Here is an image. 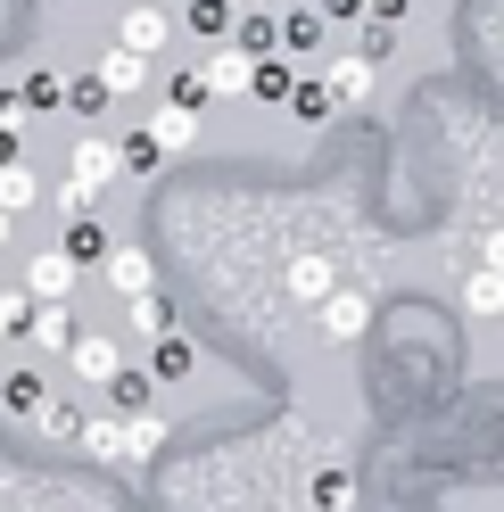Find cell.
Listing matches in <instances>:
<instances>
[{
    "instance_id": "32",
    "label": "cell",
    "mask_w": 504,
    "mask_h": 512,
    "mask_svg": "<svg viewBox=\"0 0 504 512\" xmlns=\"http://www.w3.org/2000/svg\"><path fill=\"white\" fill-rule=\"evenodd\" d=\"M50 100H58V75L34 67V75H25V108H50Z\"/></svg>"
},
{
    "instance_id": "19",
    "label": "cell",
    "mask_w": 504,
    "mask_h": 512,
    "mask_svg": "<svg viewBox=\"0 0 504 512\" xmlns=\"http://www.w3.org/2000/svg\"><path fill=\"white\" fill-rule=\"evenodd\" d=\"M290 91H298V67H290V58H257V91H248V100L290 108Z\"/></svg>"
},
{
    "instance_id": "8",
    "label": "cell",
    "mask_w": 504,
    "mask_h": 512,
    "mask_svg": "<svg viewBox=\"0 0 504 512\" xmlns=\"http://www.w3.org/2000/svg\"><path fill=\"white\" fill-rule=\"evenodd\" d=\"M91 83H100V91H108V100H133V91H149V58L116 42V50L100 58V67H91Z\"/></svg>"
},
{
    "instance_id": "20",
    "label": "cell",
    "mask_w": 504,
    "mask_h": 512,
    "mask_svg": "<svg viewBox=\"0 0 504 512\" xmlns=\"http://www.w3.org/2000/svg\"><path fill=\"white\" fill-rule=\"evenodd\" d=\"M25 339H34V347H50V356H67V347H75V306H42Z\"/></svg>"
},
{
    "instance_id": "31",
    "label": "cell",
    "mask_w": 504,
    "mask_h": 512,
    "mask_svg": "<svg viewBox=\"0 0 504 512\" xmlns=\"http://www.w3.org/2000/svg\"><path fill=\"white\" fill-rule=\"evenodd\" d=\"M215 91H207V75H174V108H207Z\"/></svg>"
},
{
    "instance_id": "23",
    "label": "cell",
    "mask_w": 504,
    "mask_h": 512,
    "mask_svg": "<svg viewBox=\"0 0 504 512\" xmlns=\"http://www.w3.org/2000/svg\"><path fill=\"white\" fill-rule=\"evenodd\" d=\"M42 397H50V389H42L34 372H9V380H0V405H9L17 422H34V405H42Z\"/></svg>"
},
{
    "instance_id": "39",
    "label": "cell",
    "mask_w": 504,
    "mask_h": 512,
    "mask_svg": "<svg viewBox=\"0 0 504 512\" xmlns=\"http://www.w3.org/2000/svg\"><path fill=\"white\" fill-rule=\"evenodd\" d=\"M248 9H290V0H248Z\"/></svg>"
},
{
    "instance_id": "25",
    "label": "cell",
    "mask_w": 504,
    "mask_h": 512,
    "mask_svg": "<svg viewBox=\"0 0 504 512\" xmlns=\"http://www.w3.org/2000/svg\"><path fill=\"white\" fill-rule=\"evenodd\" d=\"M108 389H116V405H124V413H141V405H149V389H157V372H149V364H124Z\"/></svg>"
},
{
    "instance_id": "28",
    "label": "cell",
    "mask_w": 504,
    "mask_h": 512,
    "mask_svg": "<svg viewBox=\"0 0 504 512\" xmlns=\"http://www.w3.org/2000/svg\"><path fill=\"white\" fill-rule=\"evenodd\" d=\"M389 50H397V25H381V17H364V25H356V58H372V67H381Z\"/></svg>"
},
{
    "instance_id": "27",
    "label": "cell",
    "mask_w": 504,
    "mask_h": 512,
    "mask_svg": "<svg viewBox=\"0 0 504 512\" xmlns=\"http://www.w3.org/2000/svg\"><path fill=\"white\" fill-rule=\"evenodd\" d=\"M290 108H298L306 124H323V116H331L339 100H331V83H314V75H298V91H290Z\"/></svg>"
},
{
    "instance_id": "18",
    "label": "cell",
    "mask_w": 504,
    "mask_h": 512,
    "mask_svg": "<svg viewBox=\"0 0 504 512\" xmlns=\"http://www.w3.org/2000/svg\"><path fill=\"white\" fill-rule=\"evenodd\" d=\"M157 446H166V413H124V463H141V455H157Z\"/></svg>"
},
{
    "instance_id": "40",
    "label": "cell",
    "mask_w": 504,
    "mask_h": 512,
    "mask_svg": "<svg viewBox=\"0 0 504 512\" xmlns=\"http://www.w3.org/2000/svg\"><path fill=\"white\" fill-rule=\"evenodd\" d=\"M157 9H191V0H157Z\"/></svg>"
},
{
    "instance_id": "41",
    "label": "cell",
    "mask_w": 504,
    "mask_h": 512,
    "mask_svg": "<svg viewBox=\"0 0 504 512\" xmlns=\"http://www.w3.org/2000/svg\"><path fill=\"white\" fill-rule=\"evenodd\" d=\"M0 380H9V372H0Z\"/></svg>"
},
{
    "instance_id": "3",
    "label": "cell",
    "mask_w": 504,
    "mask_h": 512,
    "mask_svg": "<svg viewBox=\"0 0 504 512\" xmlns=\"http://www.w3.org/2000/svg\"><path fill=\"white\" fill-rule=\"evenodd\" d=\"M75 281H83V265H75L67 248H42L34 265H25V290H34L42 306H67V298H75Z\"/></svg>"
},
{
    "instance_id": "11",
    "label": "cell",
    "mask_w": 504,
    "mask_h": 512,
    "mask_svg": "<svg viewBox=\"0 0 504 512\" xmlns=\"http://www.w3.org/2000/svg\"><path fill=\"white\" fill-rule=\"evenodd\" d=\"M83 413H75V397H42L34 405V438H50V446H83Z\"/></svg>"
},
{
    "instance_id": "7",
    "label": "cell",
    "mask_w": 504,
    "mask_h": 512,
    "mask_svg": "<svg viewBox=\"0 0 504 512\" xmlns=\"http://www.w3.org/2000/svg\"><path fill=\"white\" fill-rule=\"evenodd\" d=\"M166 34H174V9H157V0H133V9H124V50H141V58H157L166 50Z\"/></svg>"
},
{
    "instance_id": "16",
    "label": "cell",
    "mask_w": 504,
    "mask_h": 512,
    "mask_svg": "<svg viewBox=\"0 0 504 512\" xmlns=\"http://www.w3.org/2000/svg\"><path fill=\"white\" fill-rule=\"evenodd\" d=\"M232 0H191V9H182V34H191V42H224L232 34Z\"/></svg>"
},
{
    "instance_id": "24",
    "label": "cell",
    "mask_w": 504,
    "mask_h": 512,
    "mask_svg": "<svg viewBox=\"0 0 504 512\" xmlns=\"http://www.w3.org/2000/svg\"><path fill=\"white\" fill-rule=\"evenodd\" d=\"M191 364H199V347L182 339V331H166V339H157V364H149V372H157V380H182Z\"/></svg>"
},
{
    "instance_id": "29",
    "label": "cell",
    "mask_w": 504,
    "mask_h": 512,
    "mask_svg": "<svg viewBox=\"0 0 504 512\" xmlns=\"http://www.w3.org/2000/svg\"><path fill=\"white\" fill-rule=\"evenodd\" d=\"M166 166V149H157V133H133L124 141V174H157Z\"/></svg>"
},
{
    "instance_id": "6",
    "label": "cell",
    "mask_w": 504,
    "mask_h": 512,
    "mask_svg": "<svg viewBox=\"0 0 504 512\" xmlns=\"http://www.w3.org/2000/svg\"><path fill=\"white\" fill-rule=\"evenodd\" d=\"M100 273H108V290H116L124 306H133V298H149V290H157V256H149V248H124V240H116V256H108Z\"/></svg>"
},
{
    "instance_id": "22",
    "label": "cell",
    "mask_w": 504,
    "mask_h": 512,
    "mask_svg": "<svg viewBox=\"0 0 504 512\" xmlns=\"http://www.w3.org/2000/svg\"><path fill=\"white\" fill-rule=\"evenodd\" d=\"M133 331H141V339H166V331H174V298H166V290L133 298Z\"/></svg>"
},
{
    "instance_id": "33",
    "label": "cell",
    "mask_w": 504,
    "mask_h": 512,
    "mask_svg": "<svg viewBox=\"0 0 504 512\" xmlns=\"http://www.w3.org/2000/svg\"><path fill=\"white\" fill-rule=\"evenodd\" d=\"M67 100H75V108H83V116H100V108H108V91H100V83H91V75H83V83H75V91H67Z\"/></svg>"
},
{
    "instance_id": "12",
    "label": "cell",
    "mask_w": 504,
    "mask_h": 512,
    "mask_svg": "<svg viewBox=\"0 0 504 512\" xmlns=\"http://www.w3.org/2000/svg\"><path fill=\"white\" fill-rule=\"evenodd\" d=\"M207 91H215V100H240V91H257V58H248V50H224V58H207Z\"/></svg>"
},
{
    "instance_id": "38",
    "label": "cell",
    "mask_w": 504,
    "mask_h": 512,
    "mask_svg": "<svg viewBox=\"0 0 504 512\" xmlns=\"http://www.w3.org/2000/svg\"><path fill=\"white\" fill-rule=\"evenodd\" d=\"M9 232H17V215H9V207H0V248H9Z\"/></svg>"
},
{
    "instance_id": "30",
    "label": "cell",
    "mask_w": 504,
    "mask_h": 512,
    "mask_svg": "<svg viewBox=\"0 0 504 512\" xmlns=\"http://www.w3.org/2000/svg\"><path fill=\"white\" fill-rule=\"evenodd\" d=\"M314 9H323L331 25H364V17H372V0H314Z\"/></svg>"
},
{
    "instance_id": "17",
    "label": "cell",
    "mask_w": 504,
    "mask_h": 512,
    "mask_svg": "<svg viewBox=\"0 0 504 512\" xmlns=\"http://www.w3.org/2000/svg\"><path fill=\"white\" fill-rule=\"evenodd\" d=\"M149 133H157V149H166V157H182V149H191L199 141V108H157V124H149Z\"/></svg>"
},
{
    "instance_id": "10",
    "label": "cell",
    "mask_w": 504,
    "mask_h": 512,
    "mask_svg": "<svg viewBox=\"0 0 504 512\" xmlns=\"http://www.w3.org/2000/svg\"><path fill=\"white\" fill-rule=\"evenodd\" d=\"M232 50L281 58V9H240V17H232Z\"/></svg>"
},
{
    "instance_id": "21",
    "label": "cell",
    "mask_w": 504,
    "mask_h": 512,
    "mask_svg": "<svg viewBox=\"0 0 504 512\" xmlns=\"http://www.w3.org/2000/svg\"><path fill=\"white\" fill-rule=\"evenodd\" d=\"M83 455L91 463H124V413H100V422L83 430Z\"/></svg>"
},
{
    "instance_id": "13",
    "label": "cell",
    "mask_w": 504,
    "mask_h": 512,
    "mask_svg": "<svg viewBox=\"0 0 504 512\" xmlns=\"http://www.w3.org/2000/svg\"><path fill=\"white\" fill-rule=\"evenodd\" d=\"M323 83H331V100H339V108H364V100H372V83H381V67H372V58H331V75H323Z\"/></svg>"
},
{
    "instance_id": "26",
    "label": "cell",
    "mask_w": 504,
    "mask_h": 512,
    "mask_svg": "<svg viewBox=\"0 0 504 512\" xmlns=\"http://www.w3.org/2000/svg\"><path fill=\"white\" fill-rule=\"evenodd\" d=\"M34 314H42L34 290H0V331H9V339H17V331H34Z\"/></svg>"
},
{
    "instance_id": "1",
    "label": "cell",
    "mask_w": 504,
    "mask_h": 512,
    "mask_svg": "<svg viewBox=\"0 0 504 512\" xmlns=\"http://www.w3.org/2000/svg\"><path fill=\"white\" fill-rule=\"evenodd\" d=\"M124 174V149L108 133H83L67 149V182H58V215H100V190Z\"/></svg>"
},
{
    "instance_id": "37",
    "label": "cell",
    "mask_w": 504,
    "mask_h": 512,
    "mask_svg": "<svg viewBox=\"0 0 504 512\" xmlns=\"http://www.w3.org/2000/svg\"><path fill=\"white\" fill-rule=\"evenodd\" d=\"M0 166H17V133H9V124H0Z\"/></svg>"
},
{
    "instance_id": "5",
    "label": "cell",
    "mask_w": 504,
    "mask_h": 512,
    "mask_svg": "<svg viewBox=\"0 0 504 512\" xmlns=\"http://www.w3.org/2000/svg\"><path fill=\"white\" fill-rule=\"evenodd\" d=\"M67 364H75V380H91V389H108V380L124 372V347H116L108 331H75V347H67Z\"/></svg>"
},
{
    "instance_id": "14",
    "label": "cell",
    "mask_w": 504,
    "mask_h": 512,
    "mask_svg": "<svg viewBox=\"0 0 504 512\" xmlns=\"http://www.w3.org/2000/svg\"><path fill=\"white\" fill-rule=\"evenodd\" d=\"M42 199H50V182L34 166H0V207H9V215H34Z\"/></svg>"
},
{
    "instance_id": "2",
    "label": "cell",
    "mask_w": 504,
    "mask_h": 512,
    "mask_svg": "<svg viewBox=\"0 0 504 512\" xmlns=\"http://www.w3.org/2000/svg\"><path fill=\"white\" fill-rule=\"evenodd\" d=\"M314 331H323L331 347H356L372 331V290H331L323 306H314Z\"/></svg>"
},
{
    "instance_id": "4",
    "label": "cell",
    "mask_w": 504,
    "mask_h": 512,
    "mask_svg": "<svg viewBox=\"0 0 504 512\" xmlns=\"http://www.w3.org/2000/svg\"><path fill=\"white\" fill-rule=\"evenodd\" d=\"M58 248L91 273V265H108V256H116V232H108L100 215H58Z\"/></svg>"
},
{
    "instance_id": "34",
    "label": "cell",
    "mask_w": 504,
    "mask_h": 512,
    "mask_svg": "<svg viewBox=\"0 0 504 512\" xmlns=\"http://www.w3.org/2000/svg\"><path fill=\"white\" fill-rule=\"evenodd\" d=\"M0 124H9V133H25V91H0Z\"/></svg>"
},
{
    "instance_id": "9",
    "label": "cell",
    "mask_w": 504,
    "mask_h": 512,
    "mask_svg": "<svg viewBox=\"0 0 504 512\" xmlns=\"http://www.w3.org/2000/svg\"><path fill=\"white\" fill-rule=\"evenodd\" d=\"M323 9H298V0H290V9H281V58H290V67H306V58L314 50H323Z\"/></svg>"
},
{
    "instance_id": "36",
    "label": "cell",
    "mask_w": 504,
    "mask_h": 512,
    "mask_svg": "<svg viewBox=\"0 0 504 512\" xmlns=\"http://www.w3.org/2000/svg\"><path fill=\"white\" fill-rule=\"evenodd\" d=\"M405 9H414V0H372V17H381V25H405Z\"/></svg>"
},
{
    "instance_id": "35",
    "label": "cell",
    "mask_w": 504,
    "mask_h": 512,
    "mask_svg": "<svg viewBox=\"0 0 504 512\" xmlns=\"http://www.w3.org/2000/svg\"><path fill=\"white\" fill-rule=\"evenodd\" d=\"M480 265H488V273H504V232H488V240H480Z\"/></svg>"
},
{
    "instance_id": "15",
    "label": "cell",
    "mask_w": 504,
    "mask_h": 512,
    "mask_svg": "<svg viewBox=\"0 0 504 512\" xmlns=\"http://www.w3.org/2000/svg\"><path fill=\"white\" fill-rule=\"evenodd\" d=\"M463 314H480V323H496V314H504V273L471 265V273H463Z\"/></svg>"
}]
</instances>
